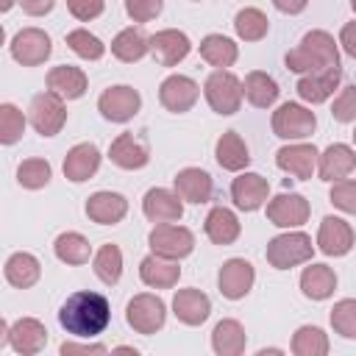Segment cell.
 Returning a JSON list of instances; mask_svg holds the SVG:
<instances>
[{
	"label": "cell",
	"instance_id": "9a60e30c",
	"mask_svg": "<svg viewBox=\"0 0 356 356\" xmlns=\"http://www.w3.org/2000/svg\"><path fill=\"white\" fill-rule=\"evenodd\" d=\"M150 50L161 67H175L178 61H184L189 56L192 44H189V36L184 31L167 28V31H159L150 36Z\"/></svg>",
	"mask_w": 356,
	"mask_h": 356
},
{
	"label": "cell",
	"instance_id": "d6a6232c",
	"mask_svg": "<svg viewBox=\"0 0 356 356\" xmlns=\"http://www.w3.org/2000/svg\"><path fill=\"white\" fill-rule=\"evenodd\" d=\"M248 345L245 328L239 325V320H220L211 331V348L220 356H239Z\"/></svg>",
	"mask_w": 356,
	"mask_h": 356
},
{
	"label": "cell",
	"instance_id": "db71d44e",
	"mask_svg": "<svg viewBox=\"0 0 356 356\" xmlns=\"http://www.w3.org/2000/svg\"><path fill=\"white\" fill-rule=\"evenodd\" d=\"M14 3H17V0H0V8H3V11H8Z\"/></svg>",
	"mask_w": 356,
	"mask_h": 356
},
{
	"label": "cell",
	"instance_id": "ba28073f",
	"mask_svg": "<svg viewBox=\"0 0 356 356\" xmlns=\"http://www.w3.org/2000/svg\"><path fill=\"white\" fill-rule=\"evenodd\" d=\"M317 128L314 111H309L300 103H284L278 111H273V131L281 139H306Z\"/></svg>",
	"mask_w": 356,
	"mask_h": 356
},
{
	"label": "cell",
	"instance_id": "f1b7e54d",
	"mask_svg": "<svg viewBox=\"0 0 356 356\" xmlns=\"http://www.w3.org/2000/svg\"><path fill=\"white\" fill-rule=\"evenodd\" d=\"M214 156H217V164H220L222 170H231V172L245 170V167L250 164L248 145L242 142V136H239L236 131H225V134L217 139V145H214Z\"/></svg>",
	"mask_w": 356,
	"mask_h": 356
},
{
	"label": "cell",
	"instance_id": "7c38bea8",
	"mask_svg": "<svg viewBox=\"0 0 356 356\" xmlns=\"http://www.w3.org/2000/svg\"><path fill=\"white\" fill-rule=\"evenodd\" d=\"M139 106H142V97H139V92L131 89V86H111V89H106V92L100 95V100H97L100 114H103L106 120H111V122H128V120L139 111Z\"/></svg>",
	"mask_w": 356,
	"mask_h": 356
},
{
	"label": "cell",
	"instance_id": "f35d334b",
	"mask_svg": "<svg viewBox=\"0 0 356 356\" xmlns=\"http://www.w3.org/2000/svg\"><path fill=\"white\" fill-rule=\"evenodd\" d=\"M292 353L295 356H325L328 353V337L317 325H300L292 337Z\"/></svg>",
	"mask_w": 356,
	"mask_h": 356
},
{
	"label": "cell",
	"instance_id": "4316f807",
	"mask_svg": "<svg viewBox=\"0 0 356 356\" xmlns=\"http://www.w3.org/2000/svg\"><path fill=\"white\" fill-rule=\"evenodd\" d=\"M175 192L181 195V200L186 203H206L214 192L211 175L200 167H186L175 175Z\"/></svg>",
	"mask_w": 356,
	"mask_h": 356
},
{
	"label": "cell",
	"instance_id": "9f6ffc18",
	"mask_svg": "<svg viewBox=\"0 0 356 356\" xmlns=\"http://www.w3.org/2000/svg\"><path fill=\"white\" fill-rule=\"evenodd\" d=\"M353 142H356V131H353Z\"/></svg>",
	"mask_w": 356,
	"mask_h": 356
},
{
	"label": "cell",
	"instance_id": "ee69618b",
	"mask_svg": "<svg viewBox=\"0 0 356 356\" xmlns=\"http://www.w3.org/2000/svg\"><path fill=\"white\" fill-rule=\"evenodd\" d=\"M25 131V117L14 103H3L0 106V142L3 145H14Z\"/></svg>",
	"mask_w": 356,
	"mask_h": 356
},
{
	"label": "cell",
	"instance_id": "8992f818",
	"mask_svg": "<svg viewBox=\"0 0 356 356\" xmlns=\"http://www.w3.org/2000/svg\"><path fill=\"white\" fill-rule=\"evenodd\" d=\"M28 120L36 128V134L42 136H56L64 122H67V108H64V97H58L56 92H42L31 100L28 108Z\"/></svg>",
	"mask_w": 356,
	"mask_h": 356
},
{
	"label": "cell",
	"instance_id": "7dc6e473",
	"mask_svg": "<svg viewBox=\"0 0 356 356\" xmlns=\"http://www.w3.org/2000/svg\"><path fill=\"white\" fill-rule=\"evenodd\" d=\"M161 6L164 0H125V11L134 22H150L161 14Z\"/></svg>",
	"mask_w": 356,
	"mask_h": 356
},
{
	"label": "cell",
	"instance_id": "9c48e42d",
	"mask_svg": "<svg viewBox=\"0 0 356 356\" xmlns=\"http://www.w3.org/2000/svg\"><path fill=\"white\" fill-rule=\"evenodd\" d=\"M53 53L50 36L39 28H22L14 39H11V56L14 61H19L22 67H39L47 61V56Z\"/></svg>",
	"mask_w": 356,
	"mask_h": 356
},
{
	"label": "cell",
	"instance_id": "44dd1931",
	"mask_svg": "<svg viewBox=\"0 0 356 356\" xmlns=\"http://www.w3.org/2000/svg\"><path fill=\"white\" fill-rule=\"evenodd\" d=\"M100 167V150L92 142H81L75 145L67 156H64V175L72 184H83L89 181Z\"/></svg>",
	"mask_w": 356,
	"mask_h": 356
},
{
	"label": "cell",
	"instance_id": "ac0fdd59",
	"mask_svg": "<svg viewBox=\"0 0 356 356\" xmlns=\"http://www.w3.org/2000/svg\"><path fill=\"white\" fill-rule=\"evenodd\" d=\"M317 248L325 256H345L353 248V228L339 217H323L317 231Z\"/></svg>",
	"mask_w": 356,
	"mask_h": 356
},
{
	"label": "cell",
	"instance_id": "e575fe53",
	"mask_svg": "<svg viewBox=\"0 0 356 356\" xmlns=\"http://www.w3.org/2000/svg\"><path fill=\"white\" fill-rule=\"evenodd\" d=\"M242 92H245V97H248L250 106H256V108H267V106H273V103L278 100V92H281V89H278V83H275L267 72L253 70V72L245 75Z\"/></svg>",
	"mask_w": 356,
	"mask_h": 356
},
{
	"label": "cell",
	"instance_id": "1f68e13d",
	"mask_svg": "<svg viewBox=\"0 0 356 356\" xmlns=\"http://www.w3.org/2000/svg\"><path fill=\"white\" fill-rule=\"evenodd\" d=\"M300 289L312 300H325L337 289V275L328 264H309L300 275Z\"/></svg>",
	"mask_w": 356,
	"mask_h": 356
},
{
	"label": "cell",
	"instance_id": "836d02e7",
	"mask_svg": "<svg viewBox=\"0 0 356 356\" xmlns=\"http://www.w3.org/2000/svg\"><path fill=\"white\" fill-rule=\"evenodd\" d=\"M147 50H150V36H145L142 28H125L111 42V53L125 64H134V61L145 58Z\"/></svg>",
	"mask_w": 356,
	"mask_h": 356
},
{
	"label": "cell",
	"instance_id": "7bdbcfd3",
	"mask_svg": "<svg viewBox=\"0 0 356 356\" xmlns=\"http://www.w3.org/2000/svg\"><path fill=\"white\" fill-rule=\"evenodd\" d=\"M331 325L339 337L345 339H356V300L345 298L339 303H334L331 309Z\"/></svg>",
	"mask_w": 356,
	"mask_h": 356
},
{
	"label": "cell",
	"instance_id": "816d5d0a",
	"mask_svg": "<svg viewBox=\"0 0 356 356\" xmlns=\"http://www.w3.org/2000/svg\"><path fill=\"white\" fill-rule=\"evenodd\" d=\"M19 3H22V11H25V14L42 17V14H47V11L53 8L56 0H19Z\"/></svg>",
	"mask_w": 356,
	"mask_h": 356
},
{
	"label": "cell",
	"instance_id": "b9f144b4",
	"mask_svg": "<svg viewBox=\"0 0 356 356\" xmlns=\"http://www.w3.org/2000/svg\"><path fill=\"white\" fill-rule=\"evenodd\" d=\"M17 181L25 189H42L50 181V164L44 159H25L17 167Z\"/></svg>",
	"mask_w": 356,
	"mask_h": 356
},
{
	"label": "cell",
	"instance_id": "ab89813d",
	"mask_svg": "<svg viewBox=\"0 0 356 356\" xmlns=\"http://www.w3.org/2000/svg\"><path fill=\"white\" fill-rule=\"evenodd\" d=\"M95 275L108 286H114L120 281V275H122V253H120L117 245L108 242L95 253Z\"/></svg>",
	"mask_w": 356,
	"mask_h": 356
},
{
	"label": "cell",
	"instance_id": "484cf974",
	"mask_svg": "<svg viewBox=\"0 0 356 356\" xmlns=\"http://www.w3.org/2000/svg\"><path fill=\"white\" fill-rule=\"evenodd\" d=\"M320 178L323 181H342L356 170V153L348 145H328L320 156Z\"/></svg>",
	"mask_w": 356,
	"mask_h": 356
},
{
	"label": "cell",
	"instance_id": "5b68a950",
	"mask_svg": "<svg viewBox=\"0 0 356 356\" xmlns=\"http://www.w3.org/2000/svg\"><path fill=\"white\" fill-rule=\"evenodd\" d=\"M203 92H206V100H209V106L217 111V114H234V111H239V103H242V81L234 75V72H228V70H217V72H211L209 78H206V86H203Z\"/></svg>",
	"mask_w": 356,
	"mask_h": 356
},
{
	"label": "cell",
	"instance_id": "f546056e",
	"mask_svg": "<svg viewBox=\"0 0 356 356\" xmlns=\"http://www.w3.org/2000/svg\"><path fill=\"white\" fill-rule=\"evenodd\" d=\"M39 275H42V264H39V259L33 253H22L19 250V253L8 256V261H6V281L11 286L28 289V286H33L39 281Z\"/></svg>",
	"mask_w": 356,
	"mask_h": 356
},
{
	"label": "cell",
	"instance_id": "11a10c76",
	"mask_svg": "<svg viewBox=\"0 0 356 356\" xmlns=\"http://www.w3.org/2000/svg\"><path fill=\"white\" fill-rule=\"evenodd\" d=\"M350 8H353V11H356V0H350Z\"/></svg>",
	"mask_w": 356,
	"mask_h": 356
},
{
	"label": "cell",
	"instance_id": "4fadbf2b",
	"mask_svg": "<svg viewBox=\"0 0 356 356\" xmlns=\"http://www.w3.org/2000/svg\"><path fill=\"white\" fill-rule=\"evenodd\" d=\"M256 281V273H253V264L245 261V259H228L222 267H220V275H217V286L220 292L228 298V300H239L250 292Z\"/></svg>",
	"mask_w": 356,
	"mask_h": 356
},
{
	"label": "cell",
	"instance_id": "e0dca14e",
	"mask_svg": "<svg viewBox=\"0 0 356 356\" xmlns=\"http://www.w3.org/2000/svg\"><path fill=\"white\" fill-rule=\"evenodd\" d=\"M108 159H111V164H117L122 170H142L150 161V150H147L145 139H139L134 134H120L108 147Z\"/></svg>",
	"mask_w": 356,
	"mask_h": 356
},
{
	"label": "cell",
	"instance_id": "7a4b0ae2",
	"mask_svg": "<svg viewBox=\"0 0 356 356\" xmlns=\"http://www.w3.org/2000/svg\"><path fill=\"white\" fill-rule=\"evenodd\" d=\"M286 67L300 75H314L339 67V50L334 44V36L325 31H309L300 44L286 53Z\"/></svg>",
	"mask_w": 356,
	"mask_h": 356
},
{
	"label": "cell",
	"instance_id": "c3c4849f",
	"mask_svg": "<svg viewBox=\"0 0 356 356\" xmlns=\"http://www.w3.org/2000/svg\"><path fill=\"white\" fill-rule=\"evenodd\" d=\"M103 0H67V8H70V14L75 17V19H81V22H89V19H95V17H100L103 14Z\"/></svg>",
	"mask_w": 356,
	"mask_h": 356
},
{
	"label": "cell",
	"instance_id": "3957f363",
	"mask_svg": "<svg viewBox=\"0 0 356 356\" xmlns=\"http://www.w3.org/2000/svg\"><path fill=\"white\" fill-rule=\"evenodd\" d=\"M312 253H314L312 239H309L303 231H289V234H281V236L270 239L264 256H267V261H270L275 270H289V267H295V264L312 261Z\"/></svg>",
	"mask_w": 356,
	"mask_h": 356
},
{
	"label": "cell",
	"instance_id": "bcb514c9",
	"mask_svg": "<svg viewBox=\"0 0 356 356\" xmlns=\"http://www.w3.org/2000/svg\"><path fill=\"white\" fill-rule=\"evenodd\" d=\"M331 117L337 122H356V83L339 92V97L334 100Z\"/></svg>",
	"mask_w": 356,
	"mask_h": 356
},
{
	"label": "cell",
	"instance_id": "f6af8a7d",
	"mask_svg": "<svg viewBox=\"0 0 356 356\" xmlns=\"http://www.w3.org/2000/svg\"><path fill=\"white\" fill-rule=\"evenodd\" d=\"M331 203L345 211V214H356V181H334L331 186Z\"/></svg>",
	"mask_w": 356,
	"mask_h": 356
},
{
	"label": "cell",
	"instance_id": "d6986e66",
	"mask_svg": "<svg viewBox=\"0 0 356 356\" xmlns=\"http://www.w3.org/2000/svg\"><path fill=\"white\" fill-rule=\"evenodd\" d=\"M267 192H270V184L259 172H242L231 184V197L242 211H256L267 200Z\"/></svg>",
	"mask_w": 356,
	"mask_h": 356
},
{
	"label": "cell",
	"instance_id": "f5cc1de1",
	"mask_svg": "<svg viewBox=\"0 0 356 356\" xmlns=\"http://www.w3.org/2000/svg\"><path fill=\"white\" fill-rule=\"evenodd\" d=\"M273 6L284 14H300L309 6V0H273Z\"/></svg>",
	"mask_w": 356,
	"mask_h": 356
},
{
	"label": "cell",
	"instance_id": "f907efd6",
	"mask_svg": "<svg viewBox=\"0 0 356 356\" xmlns=\"http://www.w3.org/2000/svg\"><path fill=\"white\" fill-rule=\"evenodd\" d=\"M339 44H342V50H345L350 58H356V22L342 25V31H339Z\"/></svg>",
	"mask_w": 356,
	"mask_h": 356
},
{
	"label": "cell",
	"instance_id": "74e56055",
	"mask_svg": "<svg viewBox=\"0 0 356 356\" xmlns=\"http://www.w3.org/2000/svg\"><path fill=\"white\" fill-rule=\"evenodd\" d=\"M234 28H236V36L245 39V42H259L267 36L270 31V19L264 17V11L259 8H242L236 11L234 17Z\"/></svg>",
	"mask_w": 356,
	"mask_h": 356
},
{
	"label": "cell",
	"instance_id": "681fc988",
	"mask_svg": "<svg viewBox=\"0 0 356 356\" xmlns=\"http://www.w3.org/2000/svg\"><path fill=\"white\" fill-rule=\"evenodd\" d=\"M100 356V353H106V345H75V342H64L61 345V356Z\"/></svg>",
	"mask_w": 356,
	"mask_h": 356
},
{
	"label": "cell",
	"instance_id": "7402d4cb",
	"mask_svg": "<svg viewBox=\"0 0 356 356\" xmlns=\"http://www.w3.org/2000/svg\"><path fill=\"white\" fill-rule=\"evenodd\" d=\"M275 164L284 172L295 175L298 181H306V178H312V172L317 167V150H314V145H286L275 153Z\"/></svg>",
	"mask_w": 356,
	"mask_h": 356
},
{
	"label": "cell",
	"instance_id": "277c9868",
	"mask_svg": "<svg viewBox=\"0 0 356 356\" xmlns=\"http://www.w3.org/2000/svg\"><path fill=\"white\" fill-rule=\"evenodd\" d=\"M125 320L128 325L136 331V334H156L164 320H167V306L159 295H150V292H142V295H134L125 306Z\"/></svg>",
	"mask_w": 356,
	"mask_h": 356
},
{
	"label": "cell",
	"instance_id": "ffe728a7",
	"mask_svg": "<svg viewBox=\"0 0 356 356\" xmlns=\"http://www.w3.org/2000/svg\"><path fill=\"white\" fill-rule=\"evenodd\" d=\"M172 314L184 325H200L211 314V300H209V295H203L195 286L192 289H178L175 298H172Z\"/></svg>",
	"mask_w": 356,
	"mask_h": 356
},
{
	"label": "cell",
	"instance_id": "83f0119b",
	"mask_svg": "<svg viewBox=\"0 0 356 356\" xmlns=\"http://www.w3.org/2000/svg\"><path fill=\"white\" fill-rule=\"evenodd\" d=\"M47 89L56 92V95L64 97V100H78V97H83V92H86V75H83V70L70 67V64L53 67V70L47 72Z\"/></svg>",
	"mask_w": 356,
	"mask_h": 356
},
{
	"label": "cell",
	"instance_id": "60d3db41",
	"mask_svg": "<svg viewBox=\"0 0 356 356\" xmlns=\"http://www.w3.org/2000/svg\"><path fill=\"white\" fill-rule=\"evenodd\" d=\"M67 44H70V50H72L75 56H81V58H86V61H97V58H103V53H106V44H103L95 33H89L86 28L70 31V33H67Z\"/></svg>",
	"mask_w": 356,
	"mask_h": 356
},
{
	"label": "cell",
	"instance_id": "8fae6325",
	"mask_svg": "<svg viewBox=\"0 0 356 356\" xmlns=\"http://www.w3.org/2000/svg\"><path fill=\"white\" fill-rule=\"evenodd\" d=\"M197 95H200V86L189 78V75H170L161 81L159 86V100L167 111L172 114H184L189 111L195 103H197Z\"/></svg>",
	"mask_w": 356,
	"mask_h": 356
},
{
	"label": "cell",
	"instance_id": "5bb4252c",
	"mask_svg": "<svg viewBox=\"0 0 356 356\" xmlns=\"http://www.w3.org/2000/svg\"><path fill=\"white\" fill-rule=\"evenodd\" d=\"M142 211L150 222H178L181 214H184V200L178 192H170V189H150L142 200Z\"/></svg>",
	"mask_w": 356,
	"mask_h": 356
},
{
	"label": "cell",
	"instance_id": "4dcf8cb0",
	"mask_svg": "<svg viewBox=\"0 0 356 356\" xmlns=\"http://www.w3.org/2000/svg\"><path fill=\"white\" fill-rule=\"evenodd\" d=\"M239 231H242L239 228V220H236V214L231 209L214 206L209 211V217H206V236L214 245H231V242H236Z\"/></svg>",
	"mask_w": 356,
	"mask_h": 356
},
{
	"label": "cell",
	"instance_id": "d4e9b609",
	"mask_svg": "<svg viewBox=\"0 0 356 356\" xmlns=\"http://www.w3.org/2000/svg\"><path fill=\"white\" fill-rule=\"evenodd\" d=\"M339 78H342V70L339 67H331L325 72H314V75H303L298 81V97L306 100V103H323L334 95V89L339 86Z\"/></svg>",
	"mask_w": 356,
	"mask_h": 356
},
{
	"label": "cell",
	"instance_id": "6da1fadb",
	"mask_svg": "<svg viewBox=\"0 0 356 356\" xmlns=\"http://www.w3.org/2000/svg\"><path fill=\"white\" fill-rule=\"evenodd\" d=\"M108 320H111V309L100 292H75L58 309L61 328L72 337H81V339L103 334Z\"/></svg>",
	"mask_w": 356,
	"mask_h": 356
},
{
	"label": "cell",
	"instance_id": "30bf717a",
	"mask_svg": "<svg viewBox=\"0 0 356 356\" xmlns=\"http://www.w3.org/2000/svg\"><path fill=\"white\" fill-rule=\"evenodd\" d=\"M309 200L298 192H284L267 203V220L278 228H298L309 220Z\"/></svg>",
	"mask_w": 356,
	"mask_h": 356
},
{
	"label": "cell",
	"instance_id": "2e32d148",
	"mask_svg": "<svg viewBox=\"0 0 356 356\" xmlns=\"http://www.w3.org/2000/svg\"><path fill=\"white\" fill-rule=\"evenodd\" d=\"M8 345L22 356H33L47 345V328L36 317H19L8 328Z\"/></svg>",
	"mask_w": 356,
	"mask_h": 356
},
{
	"label": "cell",
	"instance_id": "52a82bcc",
	"mask_svg": "<svg viewBox=\"0 0 356 356\" xmlns=\"http://www.w3.org/2000/svg\"><path fill=\"white\" fill-rule=\"evenodd\" d=\"M147 242H150V250H153V253H159V256H164V259H175V261L184 259V256H189V253L195 250V236H192V231L184 228V225H172V222H159V225L150 231Z\"/></svg>",
	"mask_w": 356,
	"mask_h": 356
},
{
	"label": "cell",
	"instance_id": "cb8c5ba5",
	"mask_svg": "<svg viewBox=\"0 0 356 356\" xmlns=\"http://www.w3.org/2000/svg\"><path fill=\"white\" fill-rule=\"evenodd\" d=\"M128 214V200L117 192H95L86 200V217L100 225H114Z\"/></svg>",
	"mask_w": 356,
	"mask_h": 356
},
{
	"label": "cell",
	"instance_id": "d590c367",
	"mask_svg": "<svg viewBox=\"0 0 356 356\" xmlns=\"http://www.w3.org/2000/svg\"><path fill=\"white\" fill-rule=\"evenodd\" d=\"M236 56H239V47L228 36H222V33H209L200 42V58L209 61L211 67H220V70L231 67L236 61Z\"/></svg>",
	"mask_w": 356,
	"mask_h": 356
},
{
	"label": "cell",
	"instance_id": "8d00e7d4",
	"mask_svg": "<svg viewBox=\"0 0 356 356\" xmlns=\"http://www.w3.org/2000/svg\"><path fill=\"white\" fill-rule=\"evenodd\" d=\"M53 250H56L58 261H64V264H75V267H78V264H86L89 256H92V245H89V239L81 236L78 231L58 234Z\"/></svg>",
	"mask_w": 356,
	"mask_h": 356
},
{
	"label": "cell",
	"instance_id": "603a6c76",
	"mask_svg": "<svg viewBox=\"0 0 356 356\" xmlns=\"http://www.w3.org/2000/svg\"><path fill=\"white\" fill-rule=\"evenodd\" d=\"M139 278H142L147 286H153V289H170V286L178 284L181 267L175 264V259H164V256H159V253H150V256H145L142 264H139Z\"/></svg>",
	"mask_w": 356,
	"mask_h": 356
}]
</instances>
